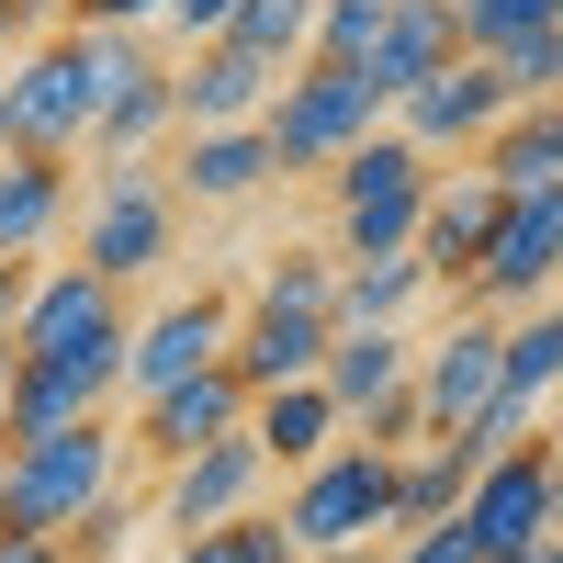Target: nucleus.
<instances>
[{
    "mask_svg": "<svg viewBox=\"0 0 563 563\" xmlns=\"http://www.w3.org/2000/svg\"><path fill=\"white\" fill-rule=\"evenodd\" d=\"M225 34H238L249 57H271V68H305L316 57V0H238Z\"/></svg>",
    "mask_w": 563,
    "mask_h": 563,
    "instance_id": "c756f323",
    "label": "nucleus"
},
{
    "mask_svg": "<svg viewBox=\"0 0 563 563\" xmlns=\"http://www.w3.org/2000/svg\"><path fill=\"white\" fill-rule=\"evenodd\" d=\"M350 429V406L327 395V372H305V384H271V395H249V440L271 451V474H305V462Z\"/></svg>",
    "mask_w": 563,
    "mask_h": 563,
    "instance_id": "412c9836",
    "label": "nucleus"
},
{
    "mask_svg": "<svg viewBox=\"0 0 563 563\" xmlns=\"http://www.w3.org/2000/svg\"><path fill=\"white\" fill-rule=\"evenodd\" d=\"M440 282L417 249H384V260H339V327H406Z\"/></svg>",
    "mask_w": 563,
    "mask_h": 563,
    "instance_id": "a878e982",
    "label": "nucleus"
},
{
    "mask_svg": "<svg viewBox=\"0 0 563 563\" xmlns=\"http://www.w3.org/2000/svg\"><path fill=\"white\" fill-rule=\"evenodd\" d=\"M507 102H552V90H563V23H541V34H519V45H507Z\"/></svg>",
    "mask_w": 563,
    "mask_h": 563,
    "instance_id": "473e14b6",
    "label": "nucleus"
},
{
    "mask_svg": "<svg viewBox=\"0 0 563 563\" xmlns=\"http://www.w3.org/2000/svg\"><path fill=\"white\" fill-rule=\"evenodd\" d=\"M68 225H79L68 147H0V260H45Z\"/></svg>",
    "mask_w": 563,
    "mask_h": 563,
    "instance_id": "dca6fc26",
    "label": "nucleus"
},
{
    "mask_svg": "<svg viewBox=\"0 0 563 563\" xmlns=\"http://www.w3.org/2000/svg\"><path fill=\"white\" fill-rule=\"evenodd\" d=\"M496 384H507V316L462 305L440 339L417 350V406H429V440H451L462 417H485V406H496Z\"/></svg>",
    "mask_w": 563,
    "mask_h": 563,
    "instance_id": "f8f14e48",
    "label": "nucleus"
},
{
    "mask_svg": "<svg viewBox=\"0 0 563 563\" xmlns=\"http://www.w3.org/2000/svg\"><path fill=\"white\" fill-rule=\"evenodd\" d=\"M23 305H34V260H0V339L23 327Z\"/></svg>",
    "mask_w": 563,
    "mask_h": 563,
    "instance_id": "ea45409f",
    "label": "nucleus"
},
{
    "mask_svg": "<svg viewBox=\"0 0 563 563\" xmlns=\"http://www.w3.org/2000/svg\"><path fill=\"white\" fill-rule=\"evenodd\" d=\"M0 563H79L57 530H0Z\"/></svg>",
    "mask_w": 563,
    "mask_h": 563,
    "instance_id": "58836bf2",
    "label": "nucleus"
},
{
    "mask_svg": "<svg viewBox=\"0 0 563 563\" xmlns=\"http://www.w3.org/2000/svg\"><path fill=\"white\" fill-rule=\"evenodd\" d=\"M451 12H462V57H507L519 34L563 23V0H451Z\"/></svg>",
    "mask_w": 563,
    "mask_h": 563,
    "instance_id": "7c9ffc66",
    "label": "nucleus"
},
{
    "mask_svg": "<svg viewBox=\"0 0 563 563\" xmlns=\"http://www.w3.org/2000/svg\"><path fill=\"white\" fill-rule=\"evenodd\" d=\"M496 113H507V68L496 57H451L417 90H395V135H417L429 158H474L496 135Z\"/></svg>",
    "mask_w": 563,
    "mask_h": 563,
    "instance_id": "ddd939ff",
    "label": "nucleus"
},
{
    "mask_svg": "<svg viewBox=\"0 0 563 563\" xmlns=\"http://www.w3.org/2000/svg\"><path fill=\"white\" fill-rule=\"evenodd\" d=\"M372 124H395V102H384V79H372V68H350V57H305V68H282L271 113H260V135H271L282 180H316L327 158H350Z\"/></svg>",
    "mask_w": 563,
    "mask_h": 563,
    "instance_id": "20e7f679",
    "label": "nucleus"
},
{
    "mask_svg": "<svg viewBox=\"0 0 563 563\" xmlns=\"http://www.w3.org/2000/svg\"><path fill=\"white\" fill-rule=\"evenodd\" d=\"M305 563H395L384 541H350V552H305Z\"/></svg>",
    "mask_w": 563,
    "mask_h": 563,
    "instance_id": "79ce46f5",
    "label": "nucleus"
},
{
    "mask_svg": "<svg viewBox=\"0 0 563 563\" xmlns=\"http://www.w3.org/2000/svg\"><path fill=\"white\" fill-rule=\"evenodd\" d=\"M395 384H417V339L406 327H339V339H327V395H339L350 417L384 406Z\"/></svg>",
    "mask_w": 563,
    "mask_h": 563,
    "instance_id": "393cba45",
    "label": "nucleus"
},
{
    "mask_svg": "<svg viewBox=\"0 0 563 563\" xmlns=\"http://www.w3.org/2000/svg\"><path fill=\"white\" fill-rule=\"evenodd\" d=\"M541 294H563V180L552 192H507L474 282H462V305H485V316H519Z\"/></svg>",
    "mask_w": 563,
    "mask_h": 563,
    "instance_id": "6e6552de",
    "label": "nucleus"
},
{
    "mask_svg": "<svg viewBox=\"0 0 563 563\" xmlns=\"http://www.w3.org/2000/svg\"><path fill=\"white\" fill-rule=\"evenodd\" d=\"M169 563H305V552H294V530H282V507H249V519H214V530H192Z\"/></svg>",
    "mask_w": 563,
    "mask_h": 563,
    "instance_id": "c85d7f7f",
    "label": "nucleus"
},
{
    "mask_svg": "<svg viewBox=\"0 0 563 563\" xmlns=\"http://www.w3.org/2000/svg\"><path fill=\"white\" fill-rule=\"evenodd\" d=\"M462 530H474V552H530L563 530V496H552V451L541 440H507L474 462V485H462Z\"/></svg>",
    "mask_w": 563,
    "mask_h": 563,
    "instance_id": "1a4fd4ad",
    "label": "nucleus"
},
{
    "mask_svg": "<svg viewBox=\"0 0 563 563\" xmlns=\"http://www.w3.org/2000/svg\"><path fill=\"white\" fill-rule=\"evenodd\" d=\"M474 169L496 180V192H552L563 180V102H507L496 135L474 147Z\"/></svg>",
    "mask_w": 563,
    "mask_h": 563,
    "instance_id": "b1692460",
    "label": "nucleus"
},
{
    "mask_svg": "<svg viewBox=\"0 0 563 563\" xmlns=\"http://www.w3.org/2000/svg\"><path fill=\"white\" fill-rule=\"evenodd\" d=\"M384 552H395V563H485L462 519H440V530H406V541H384Z\"/></svg>",
    "mask_w": 563,
    "mask_h": 563,
    "instance_id": "c9c22d12",
    "label": "nucleus"
},
{
    "mask_svg": "<svg viewBox=\"0 0 563 563\" xmlns=\"http://www.w3.org/2000/svg\"><path fill=\"white\" fill-rule=\"evenodd\" d=\"M79 260L102 282H147L158 260H180V180L158 158H102V180L79 192Z\"/></svg>",
    "mask_w": 563,
    "mask_h": 563,
    "instance_id": "423d86ee",
    "label": "nucleus"
},
{
    "mask_svg": "<svg viewBox=\"0 0 563 563\" xmlns=\"http://www.w3.org/2000/svg\"><path fill=\"white\" fill-rule=\"evenodd\" d=\"M451 57H462V12H451V0H395L361 68L384 79V102H395V90H417V79H429V68H451Z\"/></svg>",
    "mask_w": 563,
    "mask_h": 563,
    "instance_id": "5701e85b",
    "label": "nucleus"
},
{
    "mask_svg": "<svg viewBox=\"0 0 563 563\" xmlns=\"http://www.w3.org/2000/svg\"><path fill=\"white\" fill-rule=\"evenodd\" d=\"M260 496H271V451H260L249 429H225V440H203V451L158 462V530H169V541H192V530H214V519H249Z\"/></svg>",
    "mask_w": 563,
    "mask_h": 563,
    "instance_id": "9d476101",
    "label": "nucleus"
},
{
    "mask_svg": "<svg viewBox=\"0 0 563 563\" xmlns=\"http://www.w3.org/2000/svg\"><path fill=\"white\" fill-rule=\"evenodd\" d=\"M384 12L395 0H316V57H372V34H384Z\"/></svg>",
    "mask_w": 563,
    "mask_h": 563,
    "instance_id": "72a5a7b5",
    "label": "nucleus"
},
{
    "mask_svg": "<svg viewBox=\"0 0 563 563\" xmlns=\"http://www.w3.org/2000/svg\"><path fill=\"white\" fill-rule=\"evenodd\" d=\"M225 23H238V0H169V23H158V34H169V45H214Z\"/></svg>",
    "mask_w": 563,
    "mask_h": 563,
    "instance_id": "4c0bfd02",
    "label": "nucleus"
},
{
    "mask_svg": "<svg viewBox=\"0 0 563 563\" xmlns=\"http://www.w3.org/2000/svg\"><path fill=\"white\" fill-rule=\"evenodd\" d=\"M507 395L563 406V294H541V305L507 316Z\"/></svg>",
    "mask_w": 563,
    "mask_h": 563,
    "instance_id": "cd10ccee",
    "label": "nucleus"
},
{
    "mask_svg": "<svg viewBox=\"0 0 563 563\" xmlns=\"http://www.w3.org/2000/svg\"><path fill=\"white\" fill-rule=\"evenodd\" d=\"M225 429H249V384H238V361H203V372H180V384L135 395V417H124V451L158 474V462L203 451V440H225Z\"/></svg>",
    "mask_w": 563,
    "mask_h": 563,
    "instance_id": "9b49d317",
    "label": "nucleus"
},
{
    "mask_svg": "<svg viewBox=\"0 0 563 563\" xmlns=\"http://www.w3.org/2000/svg\"><path fill=\"white\" fill-rule=\"evenodd\" d=\"M496 180L474 169V158H440V180H429V214H417V260H429V282L440 294H462V282H474V260H485V238H496Z\"/></svg>",
    "mask_w": 563,
    "mask_h": 563,
    "instance_id": "f3484780",
    "label": "nucleus"
},
{
    "mask_svg": "<svg viewBox=\"0 0 563 563\" xmlns=\"http://www.w3.org/2000/svg\"><path fill=\"white\" fill-rule=\"evenodd\" d=\"M169 79H180V135H192V124H260V113H271V90H282V68H271V57H249L238 34L180 45Z\"/></svg>",
    "mask_w": 563,
    "mask_h": 563,
    "instance_id": "a211bd4d",
    "label": "nucleus"
},
{
    "mask_svg": "<svg viewBox=\"0 0 563 563\" xmlns=\"http://www.w3.org/2000/svg\"><path fill=\"white\" fill-rule=\"evenodd\" d=\"M0 417H12V440H57V429H79V417H113V384L102 372H68V361H12Z\"/></svg>",
    "mask_w": 563,
    "mask_h": 563,
    "instance_id": "4be33fe9",
    "label": "nucleus"
},
{
    "mask_svg": "<svg viewBox=\"0 0 563 563\" xmlns=\"http://www.w3.org/2000/svg\"><path fill=\"white\" fill-rule=\"evenodd\" d=\"M12 361H23V350H12V339H0V395H12Z\"/></svg>",
    "mask_w": 563,
    "mask_h": 563,
    "instance_id": "c03bdc74",
    "label": "nucleus"
},
{
    "mask_svg": "<svg viewBox=\"0 0 563 563\" xmlns=\"http://www.w3.org/2000/svg\"><path fill=\"white\" fill-rule=\"evenodd\" d=\"M169 180H180V203L238 214V203H260L271 180H282V158H271L260 124H192V135H180V158H169Z\"/></svg>",
    "mask_w": 563,
    "mask_h": 563,
    "instance_id": "6ab92c4d",
    "label": "nucleus"
},
{
    "mask_svg": "<svg viewBox=\"0 0 563 563\" xmlns=\"http://www.w3.org/2000/svg\"><path fill=\"white\" fill-rule=\"evenodd\" d=\"M496 563H563V552H552V541H530V552H496Z\"/></svg>",
    "mask_w": 563,
    "mask_h": 563,
    "instance_id": "37998d69",
    "label": "nucleus"
},
{
    "mask_svg": "<svg viewBox=\"0 0 563 563\" xmlns=\"http://www.w3.org/2000/svg\"><path fill=\"white\" fill-rule=\"evenodd\" d=\"M135 57H147V34H90V23L34 34L0 68V147H90V113Z\"/></svg>",
    "mask_w": 563,
    "mask_h": 563,
    "instance_id": "f257e3e1",
    "label": "nucleus"
},
{
    "mask_svg": "<svg viewBox=\"0 0 563 563\" xmlns=\"http://www.w3.org/2000/svg\"><path fill=\"white\" fill-rule=\"evenodd\" d=\"M0 462H12V417H0Z\"/></svg>",
    "mask_w": 563,
    "mask_h": 563,
    "instance_id": "a18cd8bd",
    "label": "nucleus"
},
{
    "mask_svg": "<svg viewBox=\"0 0 563 563\" xmlns=\"http://www.w3.org/2000/svg\"><path fill=\"white\" fill-rule=\"evenodd\" d=\"M316 180H327V249H339V260H384V249H417V214H429L440 158L417 147V135L372 124L361 147L327 158Z\"/></svg>",
    "mask_w": 563,
    "mask_h": 563,
    "instance_id": "f03ea898",
    "label": "nucleus"
},
{
    "mask_svg": "<svg viewBox=\"0 0 563 563\" xmlns=\"http://www.w3.org/2000/svg\"><path fill=\"white\" fill-rule=\"evenodd\" d=\"M68 23H90V34H147V23H169V0H68Z\"/></svg>",
    "mask_w": 563,
    "mask_h": 563,
    "instance_id": "e433bc0d",
    "label": "nucleus"
},
{
    "mask_svg": "<svg viewBox=\"0 0 563 563\" xmlns=\"http://www.w3.org/2000/svg\"><path fill=\"white\" fill-rule=\"evenodd\" d=\"M225 339H238V305H225V294H180L158 316H135V339H124V406L180 384V372H203V361H225Z\"/></svg>",
    "mask_w": 563,
    "mask_h": 563,
    "instance_id": "4468645a",
    "label": "nucleus"
},
{
    "mask_svg": "<svg viewBox=\"0 0 563 563\" xmlns=\"http://www.w3.org/2000/svg\"><path fill=\"white\" fill-rule=\"evenodd\" d=\"M282 530H294V552L395 541V451H372V440L339 429L305 474H282Z\"/></svg>",
    "mask_w": 563,
    "mask_h": 563,
    "instance_id": "39448f33",
    "label": "nucleus"
},
{
    "mask_svg": "<svg viewBox=\"0 0 563 563\" xmlns=\"http://www.w3.org/2000/svg\"><path fill=\"white\" fill-rule=\"evenodd\" d=\"M552 552H563V530H552Z\"/></svg>",
    "mask_w": 563,
    "mask_h": 563,
    "instance_id": "49530a36",
    "label": "nucleus"
},
{
    "mask_svg": "<svg viewBox=\"0 0 563 563\" xmlns=\"http://www.w3.org/2000/svg\"><path fill=\"white\" fill-rule=\"evenodd\" d=\"M327 339H339V316H327V305L249 294V305H238V339H225V361H238L249 395H271V384H305V372H327Z\"/></svg>",
    "mask_w": 563,
    "mask_h": 563,
    "instance_id": "2eb2a0df",
    "label": "nucleus"
},
{
    "mask_svg": "<svg viewBox=\"0 0 563 563\" xmlns=\"http://www.w3.org/2000/svg\"><path fill=\"white\" fill-rule=\"evenodd\" d=\"M260 294H282V305H327V316H339V249H282V260L260 271Z\"/></svg>",
    "mask_w": 563,
    "mask_h": 563,
    "instance_id": "2f4dec72",
    "label": "nucleus"
},
{
    "mask_svg": "<svg viewBox=\"0 0 563 563\" xmlns=\"http://www.w3.org/2000/svg\"><path fill=\"white\" fill-rule=\"evenodd\" d=\"M541 451H552V496H563V406L541 417Z\"/></svg>",
    "mask_w": 563,
    "mask_h": 563,
    "instance_id": "a19ab883",
    "label": "nucleus"
},
{
    "mask_svg": "<svg viewBox=\"0 0 563 563\" xmlns=\"http://www.w3.org/2000/svg\"><path fill=\"white\" fill-rule=\"evenodd\" d=\"M158 135H180V79H169V57H135L90 113V158H147Z\"/></svg>",
    "mask_w": 563,
    "mask_h": 563,
    "instance_id": "aec40b11",
    "label": "nucleus"
},
{
    "mask_svg": "<svg viewBox=\"0 0 563 563\" xmlns=\"http://www.w3.org/2000/svg\"><path fill=\"white\" fill-rule=\"evenodd\" d=\"M124 429L113 417H79V429L57 440H12V462H0V530H79L102 496H124Z\"/></svg>",
    "mask_w": 563,
    "mask_h": 563,
    "instance_id": "7ed1b4c3",
    "label": "nucleus"
},
{
    "mask_svg": "<svg viewBox=\"0 0 563 563\" xmlns=\"http://www.w3.org/2000/svg\"><path fill=\"white\" fill-rule=\"evenodd\" d=\"M350 440H372V451H417V440H429V406H417V384H395L384 406H361Z\"/></svg>",
    "mask_w": 563,
    "mask_h": 563,
    "instance_id": "f704fd0d",
    "label": "nucleus"
},
{
    "mask_svg": "<svg viewBox=\"0 0 563 563\" xmlns=\"http://www.w3.org/2000/svg\"><path fill=\"white\" fill-rule=\"evenodd\" d=\"M462 485H474V451H462V440H417V451H395V541L462 519Z\"/></svg>",
    "mask_w": 563,
    "mask_h": 563,
    "instance_id": "bb28decb",
    "label": "nucleus"
},
{
    "mask_svg": "<svg viewBox=\"0 0 563 563\" xmlns=\"http://www.w3.org/2000/svg\"><path fill=\"white\" fill-rule=\"evenodd\" d=\"M124 339H135V316H124V282H102L90 260H57V271H34V305H23V327H12V350H23V361L102 372V384L124 395Z\"/></svg>",
    "mask_w": 563,
    "mask_h": 563,
    "instance_id": "0eeeda50",
    "label": "nucleus"
},
{
    "mask_svg": "<svg viewBox=\"0 0 563 563\" xmlns=\"http://www.w3.org/2000/svg\"><path fill=\"white\" fill-rule=\"evenodd\" d=\"M552 102H563V90H552Z\"/></svg>",
    "mask_w": 563,
    "mask_h": 563,
    "instance_id": "de8ad7c7",
    "label": "nucleus"
}]
</instances>
